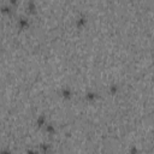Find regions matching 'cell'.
I'll return each mask as SVG.
<instances>
[{
  "label": "cell",
  "mask_w": 154,
  "mask_h": 154,
  "mask_svg": "<svg viewBox=\"0 0 154 154\" xmlns=\"http://www.w3.org/2000/svg\"><path fill=\"white\" fill-rule=\"evenodd\" d=\"M29 24H30L29 18H27V17H24V16L19 17L18 21H17V25H18L19 29H27V28L29 27Z\"/></svg>",
  "instance_id": "1"
},
{
  "label": "cell",
  "mask_w": 154,
  "mask_h": 154,
  "mask_svg": "<svg viewBox=\"0 0 154 154\" xmlns=\"http://www.w3.org/2000/svg\"><path fill=\"white\" fill-rule=\"evenodd\" d=\"M60 94H62L63 98H65V99H70L71 96H72V90H71L69 87H64V88H62Z\"/></svg>",
  "instance_id": "2"
},
{
  "label": "cell",
  "mask_w": 154,
  "mask_h": 154,
  "mask_svg": "<svg viewBox=\"0 0 154 154\" xmlns=\"http://www.w3.org/2000/svg\"><path fill=\"white\" fill-rule=\"evenodd\" d=\"M38 149H40V152H41V153L46 154V153H48V152H49V149H51V145H49V143H47V142H42V143L38 145Z\"/></svg>",
  "instance_id": "3"
},
{
  "label": "cell",
  "mask_w": 154,
  "mask_h": 154,
  "mask_svg": "<svg viewBox=\"0 0 154 154\" xmlns=\"http://www.w3.org/2000/svg\"><path fill=\"white\" fill-rule=\"evenodd\" d=\"M86 23H87V17L84 15H81V16L77 17V19H76V25L77 27H83Z\"/></svg>",
  "instance_id": "4"
},
{
  "label": "cell",
  "mask_w": 154,
  "mask_h": 154,
  "mask_svg": "<svg viewBox=\"0 0 154 154\" xmlns=\"http://www.w3.org/2000/svg\"><path fill=\"white\" fill-rule=\"evenodd\" d=\"M36 124H37L38 126H45V125L47 124V122H46V116H45V114L38 116V117L36 118Z\"/></svg>",
  "instance_id": "5"
},
{
  "label": "cell",
  "mask_w": 154,
  "mask_h": 154,
  "mask_svg": "<svg viewBox=\"0 0 154 154\" xmlns=\"http://www.w3.org/2000/svg\"><path fill=\"white\" fill-rule=\"evenodd\" d=\"M96 98H98V94H96L95 92H87L86 99H87L88 101H93V100H95Z\"/></svg>",
  "instance_id": "6"
},
{
  "label": "cell",
  "mask_w": 154,
  "mask_h": 154,
  "mask_svg": "<svg viewBox=\"0 0 154 154\" xmlns=\"http://www.w3.org/2000/svg\"><path fill=\"white\" fill-rule=\"evenodd\" d=\"M35 10H36L35 3H34V1H28V3H27V12H29V13H34Z\"/></svg>",
  "instance_id": "7"
},
{
  "label": "cell",
  "mask_w": 154,
  "mask_h": 154,
  "mask_svg": "<svg viewBox=\"0 0 154 154\" xmlns=\"http://www.w3.org/2000/svg\"><path fill=\"white\" fill-rule=\"evenodd\" d=\"M45 129H46V131H47L48 134H51V135H53V134L55 132V126H54L52 123H47V124L45 125Z\"/></svg>",
  "instance_id": "8"
},
{
  "label": "cell",
  "mask_w": 154,
  "mask_h": 154,
  "mask_svg": "<svg viewBox=\"0 0 154 154\" xmlns=\"http://www.w3.org/2000/svg\"><path fill=\"white\" fill-rule=\"evenodd\" d=\"M1 12L3 13H11V5L10 4H3L1 5Z\"/></svg>",
  "instance_id": "9"
},
{
  "label": "cell",
  "mask_w": 154,
  "mask_h": 154,
  "mask_svg": "<svg viewBox=\"0 0 154 154\" xmlns=\"http://www.w3.org/2000/svg\"><path fill=\"white\" fill-rule=\"evenodd\" d=\"M118 92V86L117 84H111L110 86V93L114 94V93H117Z\"/></svg>",
  "instance_id": "10"
},
{
  "label": "cell",
  "mask_w": 154,
  "mask_h": 154,
  "mask_svg": "<svg viewBox=\"0 0 154 154\" xmlns=\"http://www.w3.org/2000/svg\"><path fill=\"white\" fill-rule=\"evenodd\" d=\"M27 154H38V150H36V149H34V148H29V149L27 150Z\"/></svg>",
  "instance_id": "11"
},
{
  "label": "cell",
  "mask_w": 154,
  "mask_h": 154,
  "mask_svg": "<svg viewBox=\"0 0 154 154\" xmlns=\"http://www.w3.org/2000/svg\"><path fill=\"white\" fill-rule=\"evenodd\" d=\"M130 154H137V148L135 147V146H132L130 148Z\"/></svg>",
  "instance_id": "12"
},
{
  "label": "cell",
  "mask_w": 154,
  "mask_h": 154,
  "mask_svg": "<svg viewBox=\"0 0 154 154\" xmlns=\"http://www.w3.org/2000/svg\"><path fill=\"white\" fill-rule=\"evenodd\" d=\"M1 154H12L10 150H7V149H4L3 152H1Z\"/></svg>",
  "instance_id": "13"
},
{
  "label": "cell",
  "mask_w": 154,
  "mask_h": 154,
  "mask_svg": "<svg viewBox=\"0 0 154 154\" xmlns=\"http://www.w3.org/2000/svg\"><path fill=\"white\" fill-rule=\"evenodd\" d=\"M10 3H11L12 5H16V4L18 3V1H17V0H11V1H10Z\"/></svg>",
  "instance_id": "14"
}]
</instances>
